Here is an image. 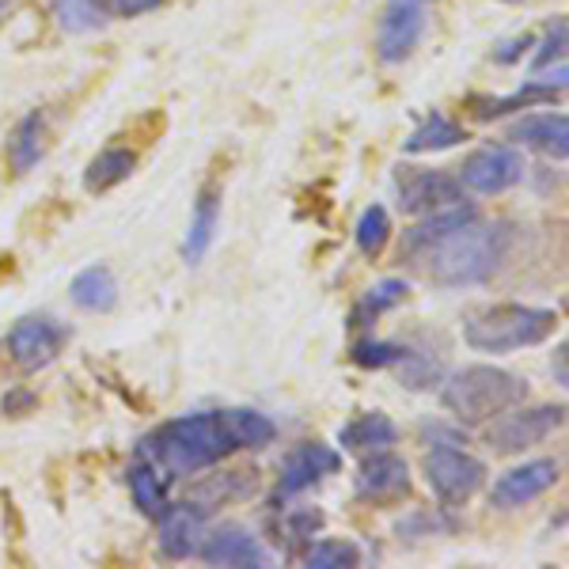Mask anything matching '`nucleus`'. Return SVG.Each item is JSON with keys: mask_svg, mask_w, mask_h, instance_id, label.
<instances>
[{"mask_svg": "<svg viewBox=\"0 0 569 569\" xmlns=\"http://www.w3.org/2000/svg\"><path fill=\"white\" fill-rule=\"evenodd\" d=\"M107 4H110V16H126V20H133V16L156 12L163 0H107Z\"/></svg>", "mask_w": 569, "mask_h": 569, "instance_id": "nucleus-35", "label": "nucleus"}, {"mask_svg": "<svg viewBox=\"0 0 569 569\" xmlns=\"http://www.w3.org/2000/svg\"><path fill=\"white\" fill-rule=\"evenodd\" d=\"M555 372H558V388H566L569 376H566V346H558V357H555Z\"/></svg>", "mask_w": 569, "mask_h": 569, "instance_id": "nucleus-37", "label": "nucleus"}, {"mask_svg": "<svg viewBox=\"0 0 569 569\" xmlns=\"http://www.w3.org/2000/svg\"><path fill=\"white\" fill-rule=\"evenodd\" d=\"M426 482L437 493L440 505L456 509V505L471 501L486 482V463L479 456L456 448V440H440L426 452Z\"/></svg>", "mask_w": 569, "mask_h": 569, "instance_id": "nucleus-5", "label": "nucleus"}, {"mask_svg": "<svg viewBox=\"0 0 569 569\" xmlns=\"http://www.w3.org/2000/svg\"><path fill=\"white\" fill-rule=\"evenodd\" d=\"M467 141V130L463 126H456L448 114H440V110H433V114H426L421 122L415 126V133L402 141V149L407 152H440V149H452V144Z\"/></svg>", "mask_w": 569, "mask_h": 569, "instance_id": "nucleus-23", "label": "nucleus"}, {"mask_svg": "<svg viewBox=\"0 0 569 569\" xmlns=\"http://www.w3.org/2000/svg\"><path fill=\"white\" fill-rule=\"evenodd\" d=\"M69 297L80 311H91V316H107V311L118 308V281L110 273V266H88L80 270L69 284Z\"/></svg>", "mask_w": 569, "mask_h": 569, "instance_id": "nucleus-18", "label": "nucleus"}, {"mask_svg": "<svg viewBox=\"0 0 569 569\" xmlns=\"http://www.w3.org/2000/svg\"><path fill=\"white\" fill-rule=\"evenodd\" d=\"M156 520H160V555H168V558L198 555L201 539H206V509H198L194 501L168 505Z\"/></svg>", "mask_w": 569, "mask_h": 569, "instance_id": "nucleus-15", "label": "nucleus"}, {"mask_svg": "<svg viewBox=\"0 0 569 569\" xmlns=\"http://www.w3.org/2000/svg\"><path fill=\"white\" fill-rule=\"evenodd\" d=\"M399 206L410 217H433L463 206V182L437 168H395Z\"/></svg>", "mask_w": 569, "mask_h": 569, "instance_id": "nucleus-6", "label": "nucleus"}, {"mask_svg": "<svg viewBox=\"0 0 569 569\" xmlns=\"http://www.w3.org/2000/svg\"><path fill=\"white\" fill-rule=\"evenodd\" d=\"M395 376H399V380L407 383V388L426 391V388H433V383H440V365L433 361V357L410 350L407 361H402L399 369H395Z\"/></svg>", "mask_w": 569, "mask_h": 569, "instance_id": "nucleus-32", "label": "nucleus"}, {"mask_svg": "<svg viewBox=\"0 0 569 569\" xmlns=\"http://www.w3.org/2000/svg\"><path fill=\"white\" fill-rule=\"evenodd\" d=\"M536 58H531V69L536 72H543V69H550L558 61L562 66L566 61V20L558 16L555 23H550V31H547V39L543 42H536Z\"/></svg>", "mask_w": 569, "mask_h": 569, "instance_id": "nucleus-33", "label": "nucleus"}, {"mask_svg": "<svg viewBox=\"0 0 569 569\" xmlns=\"http://www.w3.org/2000/svg\"><path fill=\"white\" fill-rule=\"evenodd\" d=\"M198 555L206 566H232V569L270 566V550L259 543L254 531H247L240 525H220L217 531H209V536L201 539Z\"/></svg>", "mask_w": 569, "mask_h": 569, "instance_id": "nucleus-13", "label": "nucleus"}, {"mask_svg": "<svg viewBox=\"0 0 569 569\" xmlns=\"http://www.w3.org/2000/svg\"><path fill=\"white\" fill-rule=\"evenodd\" d=\"M566 421V407H512V415L498 418L486 433V445L493 448L498 456H517V452H528V448L543 445L547 437H555Z\"/></svg>", "mask_w": 569, "mask_h": 569, "instance_id": "nucleus-7", "label": "nucleus"}, {"mask_svg": "<svg viewBox=\"0 0 569 569\" xmlns=\"http://www.w3.org/2000/svg\"><path fill=\"white\" fill-rule=\"evenodd\" d=\"M133 168H137V156L130 149L99 152L84 171V190L88 194H107V190L122 187V182L133 176Z\"/></svg>", "mask_w": 569, "mask_h": 569, "instance_id": "nucleus-24", "label": "nucleus"}, {"mask_svg": "<svg viewBox=\"0 0 569 569\" xmlns=\"http://www.w3.org/2000/svg\"><path fill=\"white\" fill-rule=\"evenodd\" d=\"M353 490H357V498L372 501V505L402 501L410 493V467H407V460H399L395 452H388V448H380V452H372L369 460L361 463Z\"/></svg>", "mask_w": 569, "mask_h": 569, "instance_id": "nucleus-11", "label": "nucleus"}, {"mask_svg": "<svg viewBox=\"0 0 569 569\" xmlns=\"http://www.w3.org/2000/svg\"><path fill=\"white\" fill-rule=\"evenodd\" d=\"M342 467V452H335L330 445H319V440H308L297 452H289V460L281 467V498H292V493H305L308 486H316L319 479L335 475Z\"/></svg>", "mask_w": 569, "mask_h": 569, "instance_id": "nucleus-14", "label": "nucleus"}, {"mask_svg": "<svg viewBox=\"0 0 569 569\" xmlns=\"http://www.w3.org/2000/svg\"><path fill=\"white\" fill-rule=\"evenodd\" d=\"M505 4H520V0H505Z\"/></svg>", "mask_w": 569, "mask_h": 569, "instance_id": "nucleus-39", "label": "nucleus"}, {"mask_svg": "<svg viewBox=\"0 0 569 569\" xmlns=\"http://www.w3.org/2000/svg\"><path fill=\"white\" fill-rule=\"evenodd\" d=\"M69 342V330L53 316H23L20 323L8 330V357L20 372H42L61 357Z\"/></svg>", "mask_w": 569, "mask_h": 569, "instance_id": "nucleus-9", "label": "nucleus"}, {"mask_svg": "<svg viewBox=\"0 0 569 569\" xmlns=\"http://www.w3.org/2000/svg\"><path fill=\"white\" fill-rule=\"evenodd\" d=\"M228 452H240L232 433H228L224 410H206V415H182L168 426H160L137 445V456L152 460L156 467L179 479V475L209 471L224 460Z\"/></svg>", "mask_w": 569, "mask_h": 569, "instance_id": "nucleus-2", "label": "nucleus"}, {"mask_svg": "<svg viewBox=\"0 0 569 569\" xmlns=\"http://www.w3.org/2000/svg\"><path fill=\"white\" fill-rule=\"evenodd\" d=\"M12 8V0H0V20H4V12Z\"/></svg>", "mask_w": 569, "mask_h": 569, "instance_id": "nucleus-38", "label": "nucleus"}, {"mask_svg": "<svg viewBox=\"0 0 569 569\" xmlns=\"http://www.w3.org/2000/svg\"><path fill=\"white\" fill-rule=\"evenodd\" d=\"M168 482H171V475L163 471V467L137 456V463L130 467V493H133V501L141 505V512L160 517V512L168 509Z\"/></svg>", "mask_w": 569, "mask_h": 569, "instance_id": "nucleus-22", "label": "nucleus"}, {"mask_svg": "<svg viewBox=\"0 0 569 569\" xmlns=\"http://www.w3.org/2000/svg\"><path fill=\"white\" fill-rule=\"evenodd\" d=\"M407 292H410V284L402 278H383L380 284H372V289L365 292V300L353 311V323L357 327L372 323L376 316H383V311H391L395 305H402V300H407Z\"/></svg>", "mask_w": 569, "mask_h": 569, "instance_id": "nucleus-28", "label": "nucleus"}, {"mask_svg": "<svg viewBox=\"0 0 569 569\" xmlns=\"http://www.w3.org/2000/svg\"><path fill=\"white\" fill-rule=\"evenodd\" d=\"M395 440H399V426L388 415H380V410L357 415L338 429V445L350 448V452H380V448H391Z\"/></svg>", "mask_w": 569, "mask_h": 569, "instance_id": "nucleus-20", "label": "nucleus"}, {"mask_svg": "<svg viewBox=\"0 0 569 569\" xmlns=\"http://www.w3.org/2000/svg\"><path fill=\"white\" fill-rule=\"evenodd\" d=\"M509 254V228L486 224L475 209H445L402 236L399 259L440 289L482 284Z\"/></svg>", "mask_w": 569, "mask_h": 569, "instance_id": "nucleus-1", "label": "nucleus"}, {"mask_svg": "<svg viewBox=\"0 0 569 569\" xmlns=\"http://www.w3.org/2000/svg\"><path fill=\"white\" fill-rule=\"evenodd\" d=\"M353 240H357V251L365 254V259H380V251L388 247L391 240V217L383 206H369L361 213L353 228Z\"/></svg>", "mask_w": 569, "mask_h": 569, "instance_id": "nucleus-27", "label": "nucleus"}, {"mask_svg": "<svg viewBox=\"0 0 569 569\" xmlns=\"http://www.w3.org/2000/svg\"><path fill=\"white\" fill-rule=\"evenodd\" d=\"M566 88V77H558V80H525L512 96H505V99H471V110H475V118H501V114H509V110H528V107H536V103H555V96Z\"/></svg>", "mask_w": 569, "mask_h": 569, "instance_id": "nucleus-19", "label": "nucleus"}, {"mask_svg": "<svg viewBox=\"0 0 569 569\" xmlns=\"http://www.w3.org/2000/svg\"><path fill=\"white\" fill-rule=\"evenodd\" d=\"M429 27L426 0H388L376 20V53L383 66H399L418 50L421 34Z\"/></svg>", "mask_w": 569, "mask_h": 569, "instance_id": "nucleus-8", "label": "nucleus"}, {"mask_svg": "<svg viewBox=\"0 0 569 569\" xmlns=\"http://www.w3.org/2000/svg\"><path fill=\"white\" fill-rule=\"evenodd\" d=\"M528 399V383L520 376L498 369V365H463L445 380L440 388V402L448 415L460 421H493L505 410L520 407Z\"/></svg>", "mask_w": 569, "mask_h": 569, "instance_id": "nucleus-3", "label": "nucleus"}, {"mask_svg": "<svg viewBox=\"0 0 569 569\" xmlns=\"http://www.w3.org/2000/svg\"><path fill=\"white\" fill-rule=\"evenodd\" d=\"M308 569H353L361 566V550L350 539H319L305 550Z\"/></svg>", "mask_w": 569, "mask_h": 569, "instance_id": "nucleus-29", "label": "nucleus"}, {"mask_svg": "<svg viewBox=\"0 0 569 569\" xmlns=\"http://www.w3.org/2000/svg\"><path fill=\"white\" fill-rule=\"evenodd\" d=\"M558 311L531 305H493L463 323V342L475 353H517L525 346H539L555 335Z\"/></svg>", "mask_w": 569, "mask_h": 569, "instance_id": "nucleus-4", "label": "nucleus"}, {"mask_svg": "<svg viewBox=\"0 0 569 569\" xmlns=\"http://www.w3.org/2000/svg\"><path fill=\"white\" fill-rule=\"evenodd\" d=\"M525 179V156L509 144H486L460 163V182L475 194H505Z\"/></svg>", "mask_w": 569, "mask_h": 569, "instance_id": "nucleus-10", "label": "nucleus"}, {"mask_svg": "<svg viewBox=\"0 0 569 569\" xmlns=\"http://www.w3.org/2000/svg\"><path fill=\"white\" fill-rule=\"evenodd\" d=\"M528 50H536V34H517V39L493 46V61H498V66H512V61H520Z\"/></svg>", "mask_w": 569, "mask_h": 569, "instance_id": "nucleus-34", "label": "nucleus"}, {"mask_svg": "<svg viewBox=\"0 0 569 569\" xmlns=\"http://www.w3.org/2000/svg\"><path fill=\"white\" fill-rule=\"evenodd\" d=\"M410 346H399V342H376V338H365V342H357L350 357L353 365H361V369H399L402 361H407Z\"/></svg>", "mask_w": 569, "mask_h": 569, "instance_id": "nucleus-31", "label": "nucleus"}, {"mask_svg": "<svg viewBox=\"0 0 569 569\" xmlns=\"http://www.w3.org/2000/svg\"><path fill=\"white\" fill-rule=\"evenodd\" d=\"M53 16H58L61 31L88 34V31L107 27L110 4H107V0H53Z\"/></svg>", "mask_w": 569, "mask_h": 569, "instance_id": "nucleus-25", "label": "nucleus"}, {"mask_svg": "<svg viewBox=\"0 0 569 569\" xmlns=\"http://www.w3.org/2000/svg\"><path fill=\"white\" fill-rule=\"evenodd\" d=\"M34 395H12V399H4V410L8 415H20V407H31Z\"/></svg>", "mask_w": 569, "mask_h": 569, "instance_id": "nucleus-36", "label": "nucleus"}, {"mask_svg": "<svg viewBox=\"0 0 569 569\" xmlns=\"http://www.w3.org/2000/svg\"><path fill=\"white\" fill-rule=\"evenodd\" d=\"M42 156H46V118L39 110H31L12 130V137H8V163H12L16 176H27Z\"/></svg>", "mask_w": 569, "mask_h": 569, "instance_id": "nucleus-21", "label": "nucleus"}, {"mask_svg": "<svg viewBox=\"0 0 569 569\" xmlns=\"http://www.w3.org/2000/svg\"><path fill=\"white\" fill-rule=\"evenodd\" d=\"M224 421H228V433H232L236 448H266L273 445L278 437V426L262 415V410H224Z\"/></svg>", "mask_w": 569, "mask_h": 569, "instance_id": "nucleus-26", "label": "nucleus"}, {"mask_svg": "<svg viewBox=\"0 0 569 569\" xmlns=\"http://www.w3.org/2000/svg\"><path fill=\"white\" fill-rule=\"evenodd\" d=\"M509 137L525 149H536L543 156H555L558 163L569 156V118L566 114H525L512 122Z\"/></svg>", "mask_w": 569, "mask_h": 569, "instance_id": "nucleus-16", "label": "nucleus"}, {"mask_svg": "<svg viewBox=\"0 0 569 569\" xmlns=\"http://www.w3.org/2000/svg\"><path fill=\"white\" fill-rule=\"evenodd\" d=\"M217 228H220V190L206 187L198 194L194 217H190V228H187V240H182V262L198 266L201 259H206L209 247H213V240H217Z\"/></svg>", "mask_w": 569, "mask_h": 569, "instance_id": "nucleus-17", "label": "nucleus"}, {"mask_svg": "<svg viewBox=\"0 0 569 569\" xmlns=\"http://www.w3.org/2000/svg\"><path fill=\"white\" fill-rule=\"evenodd\" d=\"M254 490V471H228V475H217L213 482H206L198 490V509H213V505H224L232 498H243V493Z\"/></svg>", "mask_w": 569, "mask_h": 569, "instance_id": "nucleus-30", "label": "nucleus"}, {"mask_svg": "<svg viewBox=\"0 0 569 569\" xmlns=\"http://www.w3.org/2000/svg\"><path fill=\"white\" fill-rule=\"evenodd\" d=\"M558 479H562V467L555 460H528L512 471H505L490 490V501L498 509H520V505L543 498L547 490H555Z\"/></svg>", "mask_w": 569, "mask_h": 569, "instance_id": "nucleus-12", "label": "nucleus"}]
</instances>
